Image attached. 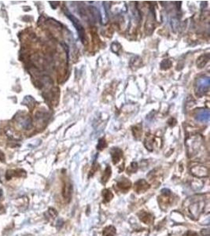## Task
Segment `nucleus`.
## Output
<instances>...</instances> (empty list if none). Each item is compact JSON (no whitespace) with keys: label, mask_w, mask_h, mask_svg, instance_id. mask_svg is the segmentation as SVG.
Wrapping results in <instances>:
<instances>
[{"label":"nucleus","mask_w":210,"mask_h":236,"mask_svg":"<svg viewBox=\"0 0 210 236\" xmlns=\"http://www.w3.org/2000/svg\"><path fill=\"white\" fill-rule=\"evenodd\" d=\"M210 79L209 77H201L198 78L195 83V92L197 95H202L207 93L209 90Z\"/></svg>","instance_id":"nucleus-1"},{"label":"nucleus","mask_w":210,"mask_h":236,"mask_svg":"<svg viewBox=\"0 0 210 236\" xmlns=\"http://www.w3.org/2000/svg\"><path fill=\"white\" fill-rule=\"evenodd\" d=\"M65 13L67 16V17L69 19L70 21L72 22L73 25H74V27L76 28L77 32L79 34V39L81 40L83 43H86V36H85V31L84 28L82 26V25L80 24V22L78 19L76 18L75 16H73V14H71L68 10H65Z\"/></svg>","instance_id":"nucleus-2"},{"label":"nucleus","mask_w":210,"mask_h":236,"mask_svg":"<svg viewBox=\"0 0 210 236\" xmlns=\"http://www.w3.org/2000/svg\"><path fill=\"white\" fill-rule=\"evenodd\" d=\"M209 118L210 112L207 109H201L195 114V119L199 122H209Z\"/></svg>","instance_id":"nucleus-3"},{"label":"nucleus","mask_w":210,"mask_h":236,"mask_svg":"<svg viewBox=\"0 0 210 236\" xmlns=\"http://www.w3.org/2000/svg\"><path fill=\"white\" fill-rule=\"evenodd\" d=\"M192 174L198 177H205L209 175V169L204 166H195L191 169Z\"/></svg>","instance_id":"nucleus-4"},{"label":"nucleus","mask_w":210,"mask_h":236,"mask_svg":"<svg viewBox=\"0 0 210 236\" xmlns=\"http://www.w3.org/2000/svg\"><path fill=\"white\" fill-rule=\"evenodd\" d=\"M149 188V184L145 180H139L135 184L134 190L138 194L144 193Z\"/></svg>","instance_id":"nucleus-5"},{"label":"nucleus","mask_w":210,"mask_h":236,"mask_svg":"<svg viewBox=\"0 0 210 236\" xmlns=\"http://www.w3.org/2000/svg\"><path fill=\"white\" fill-rule=\"evenodd\" d=\"M139 217L140 221L146 224H153V221H154V217H153V216L151 213L147 212L146 211H142L141 212H139Z\"/></svg>","instance_id":"nucleus-6"},{"label":"nucleus","mask_w":210,"mask_h":236,"mask_svg":"<svg viewBox=\"0 0 210 236\" xmlns=\"http://www.w3.org/2000/svg\"><path fill=\"white\" fill-rule=\"evenodd\" d=\"M72 190H73V187L70 183H67L64 185L63 187V190H62V195L65 200L69 202L71 200V196H72Z\"/></svg>","instance_id":"nucleus-7"},{"label":"nucleus","mask_w":210,"mask_h":236,"mask_svg":"<svg viewBox=\"0 0 210 236\" xmlns=\"http://www.w3.org/2000/svg\"><path fill=\"white\" fill-rule=\"evenodd\" d=\"M131 182L128 180H127V179H125V178H124L123 180L119 181L117 184H116V187H118V189H120L121 191H123L124 193L127 192L131 188Z\"/></svg>","instance_id":"nucleus-8"},{"label":"nucleus","mask_w":210,"mask_h":236,"mask_svg":"<svg viewBox=\"0 0 210 236\" xmlns=\"http://www.w3.org/2000/svg\"><path fill=\"white\" fill-rule=\"evenodd\" d=\"M111 156H112L113 164H116L118 161H120V160L121 159L122 156H123V152L121 150H120L118 148H113L111 150Z\"/></svg>","instance_id":"nucleus-9"},{"label":"nucleus","mask_w":210,"mask_h":236,"mask_svg":"<svg viewBox=\"0 0 210 236\" xmlns=\"http://www.w3.org/2000/svg\"><path fill=\"white\" fill-rule=\"evenodd\" d=\"M116 233V228L113 226H108V227H105L103 232H102L103 236H115Z\"/></svg>","instance_id":"nucleus-10"},{"label":"nucleus","mask_w":210,"mask_h":236,"mask_svg":"<svg viewBox=\"0 0 210 236\" xmlns=\"http://www.w3.org/2000/svg\"><path fill=\"white\" fill-rule=\"evenodd\" d=\"M209 59V54H205V55L201 56L197 61V65L198 68H202L204 67L205 64L207 63Z\"/></svg>","instance_id":"nucleus-11"},{"label":"nucleus","mask_w":210,"mask_h":236,"mask_svg":"<svg viewBox=\"0 0 210 236\" xmlns=\"http://www.w3.org/2000/svg\"><path fill=\"white\" fill-rule=\"evenodd\" d=\"M102 197L105 202H109L113 198V194L109 189H105L102 190Z\"/></svg>","instance_id":"nucleus-12"},{"label":"nucleus","mask_w":210,"mask_h":236,"mask_svg":"<svg viewBox=\"0 0 210 236\" xmlns=\"http://www.w3.org/2000/svg\"><path fill=\"white\" fill-rule=\"evenodd\" d=\"M110 175H111V169H110V166H107L103 173V175L102 177V180L103 184H106V182L110 179Z\"/></svg>","instance_id":"nucleus-13"},{"label":"nucleus","mask_w":210,"mask_h":236,"mask_svg":"<svg viewBox=\"0 0 210 236\" xmlns=\"http://www.w3.org/2000/svg\"><path fill=\"white\" fill-rule=\"evenodd\" d=\"M138 170V165L136 162H132L131 165L128 169V172H130V173H134Z\"/></svg>","instance_id":"nucleus-14"},{"label":"nucleus","mask_w":210,"mask_h":236,"mask_svg":"<svg viewBox=\"0 0 210 236\" xmlns=\"http://www.w3.org/2000/svg\"><path fill=\"white\" fill-rule=\"evenodd\" d=\"M106 147V141H105V139H100L99 140V142H98V147L97 148L98 149V150H103L104 148Z\"/></svg>","instance_id":"nucleus-15"},{"label":"nucleus","mask_w":210,"mask_h":236,"mask_svg":"<svg viewBox=\"0 0 210 236\" xmlns=\"http://www.w3.org/2000/svg\"><path fill=\"white\" fill-rule=\"evenodd\" d=\"M48 213L50 214V217L53 218V219H55L56 217H57V215H58V212H57V211L55 210V208H49L48 210Z\"/></svg>","instance_id":"nucleus-16"},{"label":"nucleus","mask_w":210,"mask_h":236,"mask_svg":"<svg viewBox=\"0 0 210 236\" xmlns=\"http://www.w3.org/2000/svg\"><path fill=\"white\" fill-rule=\"evenodd\" d=\"M162 194H163V195L168 196V195H171L172 192H171V190H168V189H163V190H162Z\"/></svg>","instance_id":"nucleus-17"},{"label":"nucleus","mask_w":210,"mask_h":236,"mask_svg":"<svg viewBox=\"0 0 210 236\" xmlns=\"http://www.w3.org/2000/svg\"><path fill=\"white\" fill-rule=\"evenodd\" d=\"M183 236H198V235H197V233L194 232V231H186V233L183 235Z\"/></svg>","instance_id":"nucleus-18"},{"label":"nucleus","mask_w":210,"mask_h":236,"mask_svg":"<svg viewBox=\"0 0 210 236\" xmlns=\"http://www.w3.org/2000/svg\"><path fill=\"white\" fill-rule=\"evenodd\" d=\"M1 211H3V212H4V211H5V208L3 207V205L0 204V213H2V212Z\"/></svg>","instance_id":"nucleus-19"},{"label":"nucleus","mask_w":210,"mask_h":236,"mask_svg":"<svg viewBox=\"0 0 210 236\" xmlns=\"http://www.w3.org/2000/svg\"><path fill=\"white\" fill-rule=\"evenodd\" d=\"M2 195H3V190H0V197L2 196Z\"/></svg>","instance_id":"nucleus-20"}]
</instances>
